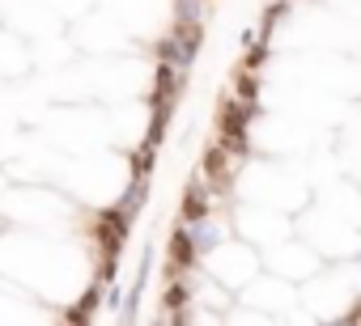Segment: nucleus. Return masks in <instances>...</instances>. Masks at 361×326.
<instances>
[{
  "mask_svg": "<svg viewBox=\"0 0 361 326\" xmlns=\"http://www.w3.org/2000/svg\"><path fill=\"white\" fill-rule=\"evenodd\" d=\"M353 318H361V309H353Z\"/></svg>",
  "mask_w": 361,
  "mask_h": 326,
  "instance_id": "10",
  "label": "nucleus"
},
{
  "mask_svg": "<svg viewBox=\"0 0 361 326\" xmlns=\"http://www.w3.org/2000/svg\"><path fill=\"white\" fill-rule=\"evenodd\" d=\"M264 60H268V47H255V51H251V56H246V68H260Z\"/></svg>",
  "mask_w": 361,
  "mask_h": 326,
  "instance_id": "8",
  "label": "nucleus"
},
{
  "mask_svg": "<svg viewBox=\"0 0 361 326\" xmlns=\"http://www.w3.org/2000/svg\"><path fill=\"white\" fill-rule=\"evenodd\" d=\"M246 115H251V102H226L221 106V144L230 153H246Z\"/></svg>",
  "mask_w": 361,
  "mask_h": 326,
  "instance_id": "1",
  "label": "nucleus"
},
{
  "mask_svg": "<svg viewBox=\"0 0 361 326\" xmlns=\"http://www.w3.org/2000/svg\"><path fill=\"white\" fill-rule=\"evenodd\" d=\"M191 263H196V246H191V233H187V229L170 233V267H175V271H183V267H191Z\"/></svg>",
  "mask_w": 361,
  "mask_h": 326,
  "instance_id": "2",
  "label": "nucleus"
},
{
  "mask_svg": "<svg viewBox=\"0 0 361 326\" xmlns=\"http://www.w3.org/2000/svg\"><path fill=\"white\" fill-rule=\"evenodd\" d=\"M204 170H209L213 178H226V153H221V148H209V157H204Z\"/></svg>",
  "mask_w": 361,
  "mask_h": 326,
  "instance_id": "5",
  "label": "nucleus"
},
{
  "mask_svg": "<svg viewBox=\"0 0 361 326\" xmlns=\"http://www.w3.org/2000/svg\"><path fill=\"white\" fill-rule=\"evenodd\" d=\"M183 301H187V288H183V284H175V288L166 293V305H170V309H179Z\"/></svg>",
  "mask_w": 361,
  "mask_h": 326,
  "instance_id": "7",
  "label": "nucleus"
},
{
  "mask_svg": "<svg viewBox=\"0 0 361 326\" xmlns=\"http://www.w3.org/2000/svg\"><path fill=\"white\" fill-rule=\"evenodd\" d=\"M183 216H187L191 225L209 216V199H204V191H200V187H191V191H187V199H183Z\"/></svg>",
  "mask_w": 361,
  "mask_h": 326,
  "instance_id": "3",
  "label": "nucleus"
},
{
  "mask_svg": "<svg viewBox=\"0 0 361 326\" xmlns=\"http://www.w3.org/2000/svg\"><path fill=\"white\" fill-rule=\"evenodd\" d=\"M221 238H217V229L213 225H204V221H196V229H191V246H196V254H204V250H213Z\"/></svg>",
  "mask_w": 361,
  "mask_h": 326,
  "instance_id": "4",
  "label": "nucleus"
},
{
  "mask_svg": "<svg viewBox=\"0 0 361 326\" xmlns=\"http://www.w3.org/2000/svg\"><path fill=\"white\" fill-rule=\"evenodd\" d=\"M238 89H242V98H246V102L255 98V81H251V77H242V81H238Z\"/></svg>",
  "mask_w": 361,
  "mask_h": 326,
  "instance_id": "9",
  "label": "nucleus"
},
{
  "mask_svg": "<svg viewBox=\"0 0 361 326\" xmlns=\"http://www.w3.org/2000/svg\"><path fill=\"white\" fill-rule=\"evenodd\" d=\"M149 161H153V144H145V148L132 157V174H136V178H145V174H149Z\"/></svg>",
  "mask_w": 361,
  "mask_h": 326,
  "instance_id": "6",
  "label": "nucleus"
}]
</instances>
